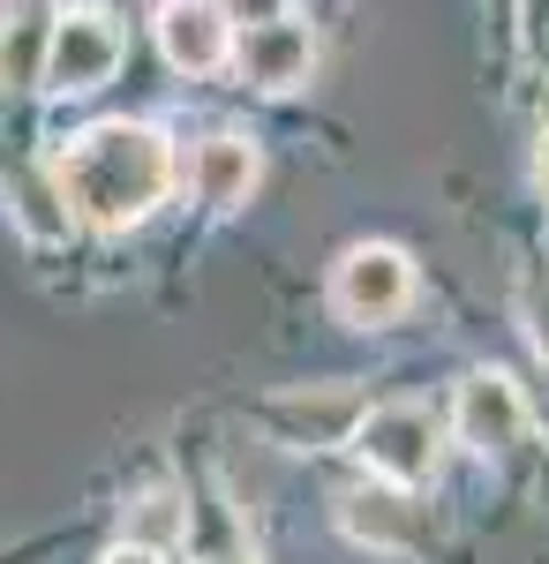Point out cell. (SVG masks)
<instances>
[{
  "label": "cell",
  "instance_id": "obj_18",
  "mask_svg": "<svg viewBox=\"0 0 549 564\" xmlns=\"http://www.w3.org/2000/svg\"><path fill=\"white\" fill-rule=\"evenodd\" d=\"M497 15H505V23H512V15H519V0H497Z\"/></svg>",
  "mask_w": 549,
  "mask_h": 564
},
{
  "label": "cell",
  "instance_id": "obj_8",
  "mask_svg": "<svg viewBox=\"0 0 549 564\" xmlns=\"http://www.w3.org/2000/svg\"><path fill=\"white\" fill-rule=\"evenodd\" d=\"M452 436L482 459H512L519 436H527V391L505 369H466L460 391H452Z\"/></svg>",
  "mask_w": 549,
  "mask_h": 564
},
{
  "label": "cell",
  "instance_id": "obj_2",
  "mask_svg": "<svg viewBox=\"0 0 549 564\" xmlns=\"http://www.w3.org/2000/svg\"><path fill=\"white\" fill-rule=\"evenodd\" d=\"M415 257L399 249V241H354V249H338L332 279H324V302L346 332H384V324H399L407 308H415Z\"/></svg>",
  "mask_w": 549,
  "mask_h": 564
},
{
  "label": "cell",
  "instance_id": "obj_4",
  "mask_svg": "<svg viewBox=\"0 0 549 564\" xmlns=\"http://www.w3.org/2000/svg\"><path fill=\"white\" fill-rule=\"evenodd\" d=\"M369 391L362 384H287L271 399H256V430L287 452H338L354 444V430L369 422Z\"/></svg>",
  "mask_w": 549,
  "mask_h": 564
},
{
  "label": "cell",
  "instance_id": "obj_7",
  "mask_svg": "<svg viewBox=\"0 0 549 564\" xmlns=\"http://www.w3.org/2000/svg\"><path fill=\"white\" fill-rule=\"evenodd\" d=\"M151 31H159V53L173 76H218L241 53V23L226 0H159Z\"/></svg>",
  "mask_w": 549,
  "mask_h": 564
},
{
  "label": "cell",
  "instance_id": "obj_14",
  "mask_svg": "<svg viewBox=\"0 0 549 564\" xmlns=\"http://www.w3.org/2000/svg\"><path fill=\"white\" fill-rule=\"evenodd\" d=\"M519 332H527V347L549 361V271H535V279L519 286Z\"/></svg>",
  "mask_w": 549,
  "mask_h": 564
},
{
  "label": "cell",
  "instance_id": "obj_15",
  "mask_svg": "<svg viewBox=\"0 0 549 564\" xmlns=\"http://www.w3.org/2000/svg\"><path fill=\"white\" fill-rule=\"evenodd\" d=\"M226 8H234V23H241V31H256V23H279V15H294L287 0H226Z\"/></svg>",
  "mask_w": 549,
  "mask_h": 564
},
{
  "label": "cell",
  "instance_id": "obj_12",
  "mask_svg": "<svg viewBox=\"0 0 549 564\" xmlns=\"http://www.w3.org/2000/svg\"><path fill=\"white\" fill-rule=\"evenodd\" d=\"M8 212H15V226H23L31 241H68V234H76V204H68L61 174H39V166H15Z\"/></svg>",
  "mask_w": 549,
  "mask_h": 564
},
{
  "label": "cell",
  "instance_id": "obj_11",
  "mask_svg": "<svg viewBox=\"0 0 549 564\" xmlns=\"http://www.w3.org/2000/svg\"><path fill=\"white\" fill-rule=\"evenodd\" d=\"M53 31H61V8H45V0H15V8L0 15V98L45 90Z\"/></svg>",
  "mask_w": 549,
  "mask_h": 564
},
{
  "label": "cell",
  "instance_id": "obj_13",
  "mask_svg": "<svg viewBox=\"0 0 549 564\" xmlns=\"http://www.w3.org/2000/svg\"><path fill=\"white\" fill-rule=\"evenodd\" d=\"M121 542H143V550H173V542H189V497H173V489H143V497L128 505V520H121Z\"/></svg>",
  "mask_w": 549,
  "mask_h": 564
},
{
  "label": "cell",
  "instance_id": "obj_10",
  "mask_svg": "<svg viewBox=\"0 0 549 564\" xmlns=\"http://www.w3.org/2000/svg\"><path fill=\"white\" fill-rule=\"evenodd\" d=\"M256 181H263V151H256L249 135L234 129H212L204 143H196V159H189V188H196V204L204 212H241L256 196Z\"/></svg>",
  "mask_w": 549,
  "mask_h": 564
},
{
  "label": "cell",
  "instance_id": "obj_3",
  "mask_svg": "<svg viewBox=\"0 0 549 564\" xmlns=\"http://www.w3.org/2000/svg\"><path fill=\"white\" fill-rule=\"evenodd\" d=\"M444 414L437 406H422V399H384V406H369V422L354 430V459L369 467L377 481H399V489H422V481H437V467H444Z\"/></svg>",
  "mask_w": 549,
  "mask_h": 564
},
{
  "label": "cell",
  "instance_id": "obj_9",
  "mask_svg": "<svg viewBox=\"0 0 549 564\" xmlns=\"http://www.w3.org/2000/svg\"><path fill=\"white\" fill-rule=\"evenodd\" d=\"M234 68H241V84L256 90H301L316 76V31L301 23V15H279V23H256L241 31V53H234Z\"/></svg>",
  "mask_w": 549,
  "mask_h": 564
},
{
  "label": "cell",
  "instance_id": "obj_6",
  "mask_svg": "<svg viewBox=\"0 0 549 564\" xmlns=\"http://www.w3.org/2000/svg\"><path fill=\"white\" fill-rule=\"evenodd\" d=\"M121 23L106 15V8H61V31H53V61H45V90H61V98H90V90L114 84V68H121Z\"/></svg>",
  "mask_w": 549,
  "mask_h": 564
},
{
  "label": "cell",
  "instance_id": "obj_16",
  "mask_svg": "<svg viewBox=\"0 0 549 564\" xmlns=\"http://www.w3.org/2000/svg\"><path fill=\"white\" fill-rule=\"evenodd\" d=\"M98 564H166V550H143V542H114Z\"/></svg>",
  "mask_w": 549,
  "mask_h": 564
},
{
  "label": "cell",
  "instance_id": "obj_17",
  "mask_svg": "<svg viewBox=\"0 0 549 564\" xmlns=\"http://www.w3.org/2000/svg\"><path fill=\"white\" fill-rule=\"evenodd\" d=\"M535 181H542V196H549V129H542V143H535Z\"/></svg>",
  "mask_w": 549,
  "mask_h": 564
},
{
  "label": "cell",
  "instance_id": "obj_1",
  "mask_svg": "<svg viewBox=\"0 0 549 564\" xmlns=\"http://www.w3.org/2000/svg\"><path fill=\"white\" fill-rule=\"evenodd\" d=\"M53 174H61L68 204H76V226L128 234V226H143L173 196L181 159H173V143L151 121H98V129H84L61 151Z\"/></svg>",
  "mask_w": 549,
  "mask_h": 564
},
{
  "label": "cell",
  "instance_id": "obj_5",
  "mask_svg": "<svg viewBox=\"0 0 549 564\" xmlns=\"http://www.w3.org/2000/svg\"><path fill=\"white\" fill-rule=\"evenodd\" d=\"M332 512H338V534L354 550H377V557H415V550H429V505L415 489H399V481L369 475L362 489H346Z\"/></svg>",
  "mask_w": 549,
  "mask_h": 564
}]
</instances>
